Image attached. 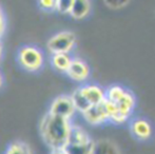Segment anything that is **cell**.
<instances>
[{
	"label": "cell",
	"instance_id": "ba28073f",
	"mask_svg": "<svg viewBox=\"0 0 155 154\" xmlns=\"http://www.w3.org/2000/svg\"><path fill=\"white\" fill-rule=\"evenodd\" d=\"M81 91L91 106L99 105L106 100V94L97 86H94V84L84 86L81 88Z\"/></svg>",
	"mask_w": 155,
	"mask_h": 154
},
{
	"label": "cell",
	"instance_id": "3957f363",
	"mask_svg": "<svg viewBox=\"0 0 155 154\" xmlns=\"http://www.w3.org/2000/svg\"><path fill=\"white\" fill-rule=\"evenodd\" d=\"M75 35L72 32H61L50 39L48 49L53 54H68L75 44Z\"/></svg>",
	"mask_w": 155,
	"mask_h": 154
},
{
	"label": "cell",
	"instance_id": "7c38bea8",
	"mask_svg": "<svg viewBox=\"0 0 155 154\" xmlns=\"http://www.w3.org/2000/svg\"><path fill=\"white\" fill-rule=\"evenodd\" d=\"M93 154H120L117 147L108 139H100L95 143Z\"/></svg>",
	"mask_w": 155,
	"mask_h": 154
},
{
	"label": "cell",
	"instance_id": "9a60e30c",
	"mask_svg": "<svg viewBox=\"0 0 155 154\" xmlns=\"http://www.w3.org/2000/svg\"><path fill=\"white\" fill-rule=\"evenodd\" d=\"M5 154H32V151L25 143H14L10 146Z\"/></svg>",
	"mask_w": 155,
	"mask_h": 154
},
{
	"label": "cell",
	"instance_id": "8fae6325",
	"mask_svg": "<svg viewBox=\"0 0 155 154\" xmlns=\"http://www.w3.org/2000/svg\"><path fill=\"white\" fill-rule=\"evenodd\" d=\"M90 8H91L90 2L87 1V0H74L70 14H71L72 17H74V18L81 19L89 14Z\"/></svg>",
	"mask_w": 155,
	"mask_h": 154
},
{
	"label": "cell",
	"instance_id": "5bb4252c",
	"mask_svg": "<svg viewBox=\"0 0 155 154\" xmlns=\"http://www.w3.org/2000/svg\"><path fill=\"white\" fill-rule=\"evenodd\" d=\"M52 61L57 70L61 71V72H67L70 68L72 59L68 54H54Z\"/></svg>",
	"mask_w": 155,
	"mask_h": 154
},
{
	"label": "cell",
	"instance_id": "7402d4cb",
	"mask_svg": "<svg viewBox=\"0 0 155 154\" xmlns=\"http://www.w3.org/2000/svg\"><path fill=\"white\" fill-rule=\"evenodd\" d=\"M1 84H2V78L0 76V86H1Z\"/></svg>",
	"mask_w": 155,
	"mask_h": 154
},
{
	"label": "cell",
	"instance_id": "30bf717a",
	"mask_svg": "<svg viewBox=\"0 0 155 154\" xmlns=\"http://www.w3.org/2000/svg\"><path fill=\"white\" fill-rule=\"evenodd\" d=\"M131 130H132L133 134L140 139H147L152 133L151 126L145 119H136L133 121L132 126H131Z\"/></svg>",
	"mask_w": 155,
	"mask_h": 154
},
{
	"label": "cell",
	"instance_id": "ac0fdd59",
	"mask_svg": "<svg viewBox=\"0 0 155 154\" xmlns=\"http://www.w3.org/2000/svg\"><path fill=\"white\" fill-rule=\"evenodd\" d=\"M107 5L110 6L112 8H120L123 6L127 5L129 3V1H120V0H117V1H106Z\"/></svg>",
	"mask_w": 155,
	"mask_h": 154
},
{
	"label": "cell",
	"instance_id": "277c9868",
	"mask_svg": "<svg viewBox=\"0 0 155 154\" xmlns=\"http://www.w3.org/2000/svg\"><path fill=\"white\" fill-rule=\"evenodd\" d=\"M19 61L27 70L35 71L42 64V54L34 47H25L19 53Z\"/></svg>",
	"mask_w": 155,
	"mask_h": 154
},
{
	"label": "cell",
	"instance_id": "7a4b0ae2",
	"mask_svg": "<svg viewBox=\"0 0 155 154\" xmlns=\"http://www.w3.org/2000/svg\"><path fill=\"white\" fill-rule=\"evenodd\" d=\"M106 106L110 116V120L115 123H124L129 118L131 111L133 110L135 105V99L131 93L124 92L123 96L119 97L116 101L106 100Z\"/></svg>",
	"mask_w": 155,
	"mask_h": 154
},
{
	"label": "cell",
	"instance_id": "8992f818",
	"mask_svg": "<svg viewBox=\"0 0 155 154\" xmlns=\"http://www.w3.org/2000/svg\"><path fill=\"white\" fill-rule=\"evenodd\" d=\"M104 101L102 103H99V105L92 106L90 109L87 110L84 113V118L89 123H91V125H99V123H102L104 121L110 119L108 109H107Z\"/></svg>",
	"mask_w": 155,
	"mask_h": 154
},
{
	"label": "cell",
	"instance_id": "52a82bcc",
	"mask_svg": "<svg viewBox=\"0 0 155 154\" xmlns=\"http://www.w3.org/2000/svg\"><path fill=\"white\" fill-rule=\"evenodd\" d=\"M67 73L72 79L76 81H82L89 76V68L82 60L74 59L72 60Z\"/></svg>",
	"mask_w": 155,
	"mask_h": 154
},
{
	"label": "cell",
	"instance_id": "ffe728a7",
	"mask_svg": "<svg viewBox=\"0 0 155 154\" xmlns=\"http://www.w3.org/2000/svg\"><path fill=\"white\" fill-rule=\"evenodd\" d=\"M52 154H67L64 152V150H54Z\"/></svg>",
	"mask_w": 155,
	"mask_h": 154
},
{
	"label": "cell",
	"instance_id": "4fadbf2b",
	"mask_svg": "<svg viewBox=\"0 0 155 154\" xmlns=\"http://www.w3.org/2000/svg\"><path fill=\"white\" fill-rule=\"evenodd\" d=\"M71 98H72V100H73L74 106H75V109L80 111L82 114H84L87 110H89L92 107V106L90 105V103L88 101V99L86 98V96L84 95V93H82L81 88L74 91Z\"/></svg>",
	"mask_w": 155,
	"mask_h": 154
},
{
	"label": "cell",
	"instance_id": "d6986e66",
	"mask_svg": "<svg viewBox=\"0 0 155 154\" xmlns=\"http://www.w3.org/2000/svg\"><path fill=\"white\" fill-rule=\"evenodd\" d=\"M3 29H4V21H3V17H2V13L0 11V35L3 32Z\"/></svg>",
	"mask_w": 155,
	"mask_h": 154
},
{
	"label": "cell",
	"instance_id": "5b68a950",
	"mask_svg": "<svg viewBox=\"0 0 155 154\" xmlns=\"http://www.w3.org/2000/svg\"><path fill=\"white\" fill-rule=\"evenodd\" d=\"M75 106L71 96H59L53 101L50 113L53 115L69 119L75 112Z\"/></svg>",
	"mask_w": 155,
	"mask_h": 154
},
{
	"label": "cell",
	"instance_id": "9c48e42d",
	"mask_svg": "<svg viewBox=\"0 0 155 154\" xmlns=\"http://www.w3.org/2000/svg\"><path fill=\"white\" fill-rule=\"evenodd\" d=\"M95 143L92 139L84 143H68L63 148L67 154H93Z\"/></svg>",
	"mask_w": 155,
	"mask_h": 154
},
{
	"label": "cell",
	"instance_id": "2e32d148",
	"mask_svg": "<svg viewBox=\"0 0 155 154\" xmlns=\"http://www.w3.org/2000/svg\"><path fill=\"white\" fill-rule=\"evenodd\" d=\"M73 1L74 0H57L56 1V10L61 14L71 13Z\"/></svg>",
	"mask_w": 155,
	"mask_h": 154
},
{
	"label": "cell",
	"instance_id": "44dd1931",
	"mask_svg": "<svg viewBox=\"0 0 155 154\" xmlns=\"http://www.w3.org/2000/svg\"><path fill=\"white\" fill-rule=\"evenodd\" d=\"M1 53H2V47H1V43H0V57H1Z\"/></svg>",
	"mask_w": 155,
	"mask_h": 154
},
{
	"label": "cell",
	"instance_id": "e0dca14e",
	"mask_svg": "<svg viewBox=\"0 0 155 154\" xmlns=\"http://www.w3.org/2000/svg\"><path fill=\"white\" fill-rule=\"evenodd\" d=\"M39 5L45 10H52V8H56V1L55 0H43V1H39Z\"/></svg>",
	"mask_w": 155,
	"mask_h": 154
},
{
	"label": "cell",
	"instance_id": "6da1fadb",
	"mask_svg": "<svg viewBox=\"0 0 155 154\" xmlns=\"http://www.w3.org/2000/svg\"><path fill=\"white\" fill-rule=\"evenodd\" d=\"M71 128L69 119L53 115L49 112L40 123V134L53 151L63 150L69 140Z\"/></svg>",
	"mask_w": 155,
	"mask_h": 154
}]
</instances>
